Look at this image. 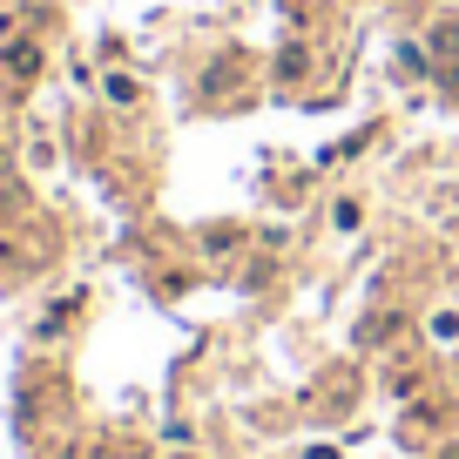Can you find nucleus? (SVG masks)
<instances>
[{
	"instance_id": "1",
	"label": "nucleus",
	"mask_w": 459,
	"mask_h": 459,
	"mask_svg": "<svg viewBox=\"0 0 459 459\" xmlns=\"http://www.w3.org/2000/svg\"><path fill=\"white\" fill-rule=\"evenodd\" d=\"M0 68H7V74H21V82H28V74L41 68V48H34V41H28V48H7V55H0Z\"/></svg>"
}]
</instances>
